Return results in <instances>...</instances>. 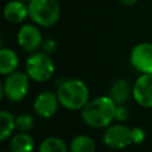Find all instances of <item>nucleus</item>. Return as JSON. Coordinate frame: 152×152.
Wrapping results in <instances>:
<instances>
[{"label": "nucleus", "mask_w": 152, "mask_h": 152, "mask_svg": "<svg viewBox=\"0 0 152 152\" xmlns=\"http://www.w3.org/2000/svg\"><path fill=\"white\" fill-rule=\"evenodd\" d=\"M116 103L107 95L89 100L81 109L82 121L91 128H106L115 120Z\"/></svg>", "instance_id": "f257e3e1"}, {"label": "nucleus", "mask_w": 152, "mask_h": 152, "mask_svg": "<svg viewBox=\"0 0 152 152\" xmlns=\"http://www.w3.org/2000/svg\"><path fill=\"white\" fill-rule=\"evenodd\" d=\"M62 107L69 110H81L89 101L88 86L78 78L63 81L56 91Z\"/></svg>", "instance_id": "f03ea898"}, {"label": "nucleus", "mask_w": 152, "mask_h": 152, "mask_svg": "<svg viewBox=\"0 0 152 152\" xmlns=\"http://www.w3.org/2000/svg\"><path fill=\"white\" fill-rule=\"evenodd\" d=\"M28 17L38 26L50 27L57 24L61 17V7L57 0H30Z\"/></svg>", "instance_id": "7ed1b4c3"}, {"label": "nucleus", "mask_w": 152, "mask_h": 152, "mask_svg": "<svg viewBox=\"0 0 152 152\" xmlns=\"http://www.w3.org/2000/svg\"><path fill=\"white\" fill-rule=\"evenodd\" d=\"M25 71L32 81L43 83L52 77L55 72V63L50 55L43 51L32 52V55L26 59Z\"/></svg>", "instance_id": "20e7f679"}, {"label": "nucleus", "mask_w": 152, "mask_h": 152, "mask_svg": "<svg viewBox=\"0 0 152 152\" xmlns=\"http://www.w3.org/2000/svg\"><path fill=\"white\" fill-rule=\"evenodd\" d=\"M30 80L26 71H14L7 75L1 86L2 96L11 102H20L28 93Z\"/></svg>", "instance_id": "39448f33"}, {"label": "nucleus", "mask_w": 152, "mask_h": 152, "mask_svg": "<svg viewBox=\"0 0 152 152\" xmlns=\"http://www.w3.org/2000/svg\"><path fill=\"white\" fill-rule=\"evenodd\" d=\"M104 145L112 150H122L132 144L131 128L124 124H114L106 127L102 135Z\"/></svg>", "instance_id": "423d86ee"}, {"label": "nucleus", "mask_w": 152, "mask_h": 152, "mask_svg": "<svg viewBox=\"0 0 152 152\" xmlns=\"http://www.w3.org/2000/svg\"><path fill=\"white\" fill-rule=\"evenodd\" d=\"M132 66L141 74L152 72V43H139L129 53Z\"/></svg>", "instance_id": "0eeeda50"}, {"label": "nucleus", "mask_w": 152, "mask_h": 152, "mask_svg": "<svg viewBox=\"0 0 152 152\" xmlns=\"http://www.w3.org/2000/svg\"><path fill=\"white\" fill-rule=\"evenodd\" d=\"M59 106L61 103L57 94L50 90H44L36 96L33 101V112L39 118L50 119L57 113Z\"/></svg>", "instance_id": "6e6552de"}, {"label": "nucleus", "mask_w": 152, "mask_h": 152, "mask_svg": "<svg viewBox=\"0 0 152 152\" xmlns=\"http://www.w3.org/2000/svg\"><path fill=\"white\" fill-rule=\"evenodd\" d=\"M17 42L24 51L36 52L42 46L43 37L38 26L32 24H25L19 28L17 33Z\"/></svg>", "instance_id": "1a4fd4ad"}, {"label": "nucleus", "mask_w": 152, "mask_h": 152, "mask_svg": "<svg viewBox=\"0 0 152 152\" xmlns=\"http://www.w3.org/2000/svg\"><path fill=\"white\" fill-rule=\"evenodd\" d=\"M132 96L139 106L152 108V72L141 74L137 78L133 84Z\"/></svg>", "instance_id": "9d476101"}, {"label": "nucleus", "mask_w": 152, "mask_h": 152, "mask_svg": "<svg viewBox=\"0 0 152 152\" xmlns=\"http://www.w3.org/2000/svg\"><path fill=\"white\" fill-rule=\"evenodd\" d=\"M4 17L10 24L23 23L28 17V6L23 0H12L5 5Z\"/></svg>", "instance_id": "9b49d317"}, {"label": "nucleus", "mask_w": 152, "mask_h": 152, "mask_svg": "<svg viewBox=\"0 0 152 152\" xmlns=\"http://www.w3.org/2000/svg\"><path fill=\"white\" fill-rule=\"evenodd\" d=\"M133 87H131L129 82L124 78H119L114 81V83L109 88L108 96L116 103V104H125L128 99L132 96Z\"/></svg>", "instance_id": "f8f14e48"}, {"label": "nucleus", "mask_w": 152, "mask_h": 152, "mask_svg": "<svg viewBox=\"0 0 152 152\" xmlns=\"http://www.w3.org/2000/svg\"><path fill=\"white\" fill-rule=\"evenodd\" d=\"M10 152H33L34 140L27 132H19L12 135L8 145Z\"/></svg>", "instance_id": "ddd939ff"}, {"label": "nucleus", "mask_w": 152, "mask_h": 152, "mask_svg": "<svg viewBox=\"0 0 152 152\" xmlns=\"http://www.w3.org/2000/svg\"><path fill=\"white\" fill-rule=\"evenodd\" d=\"M19 65V57L17 52L12 49L2 48L0 50V74L7 76L14 71Z\"/></svg>", "instance_id": "4468645a"}, {"label": "nucleus", "mask_w": 152, "mask_h": 152, "mask_svg": "<svg viewBox=\"0 0 152 152\" xmlns=\"http://www.w3.org/2000/svg\"><path fill=\"white\" fill-rule=\"evenodd\" d=\"M69 152H96V144L89 135L78 134L70 141Z\"/></svg>", "instance_id": "2eb2a0df"}, {"label": "nucleus", "mask_w": 152, "mask_h": 152, "mask_svg": "<svg viewBox=\"0 0 152 152\" xmlns=\"http://www.w3.org/2000/svg\"><path fill=\"white\" fill-rule=\"evenodd\" d=\"M0 140L5 141L8 139L13 131L15 129V116H13L10 112L7 110H1L0 112Z\"/></svg>", "instance_id": "dca6fc26"}, {"label": "nucleus", "mask_w": 152, "mask_h": 152, "mask_svg": "<svg viewBox=\"0 0 152 152\" xmlns=\"http://www.w3.org/2000/svg\"><path fill=\"white\" fill-rule=\"evenodd\" d=\"M38 152H69V148L61 138L48 137L39 144Z\"/></svg>", "instance_id": "f3484780"}, {"label": "nucleus", "mask_w": 152, "mask_h": 152, "mask_svg": "<svg viewBox=\"0 0 152 152\" xmlns=\"http://www.w3.org/2000/svg\"><path fill=\"white\" fill-rule=\"evenodd\" d=\"M34 125V120L32 115L27 113H23L15 116V129L19 132H30Z\"/></svg>", "instance_id": "a211bd4d"}, {"label": "nucleus", "mask_w": 152, "mask_h": 152, "mask_svg": "<svg viewBox=\"0 0 152 152\" xmlns=\"http://www.w3.org/2000/svg\"><path fill=\"white\" fill-rule=\"evenodd\" d=\"M131 135H132V144H134V145H140L146 139V133L140 127L131 128Z\"/></svg>", "instance_id": "6ab92c4d"}, {"label": "nucleus", "mask_w": 152, "mask_h": 152, "mask_svg": "<svg viewBox=\"0 0 152 152\" xmlns=\"http://www.w3.org/2000/svg\"><path fill=\"white\" fill-rule=\"evenodd\" d=\"M42 51L48 53V55H51L56 50H57V42L52 38H46V39H43V43H42V46H40Z\"/></svg>", "instance_id": "aec40b11"}, {"label": "nucleus", "mask_w": 152, "mask_h": 152, "mask_svg": "<svg viewBox=\"0 0 152 152\" xmlns=\"http://www.w3.org/2000/svg\"><path fill=\"white\" fill-rule=\"evenodd\" d=\"M129 116V112L125 104H116L115 110V120L120 122H125Z\"/></svg>", "instance_id": "412c9836"}, {"label": "nucleus", "mask_w": 152, "mask_h": 152, "mask_svg": "<svg viewBox=\"0 0 152 152\" xmlns=\"http://www.w3.org/2000/svg\"><path fill=\"white\" fill-rule=\"evenodd\" d=\"M122 5H125V6H131V5H134L138 0H119Z\"/></svg>", "instance_id": "4be33fe9"}, {"label": "nucleus", "mask_w": 152, "mask_h": 152, "mask_svg": "<svg viewBox=\"0 0 152 152\" xmlns=\"http://www.w3.org/2000/svg\"><path fill=\"white\" fill-rule=\"evenodd\" d=\"M23 1H30V0H23Z\"/></svg>", "instance_id": "5701e85b"}]
</instances>
